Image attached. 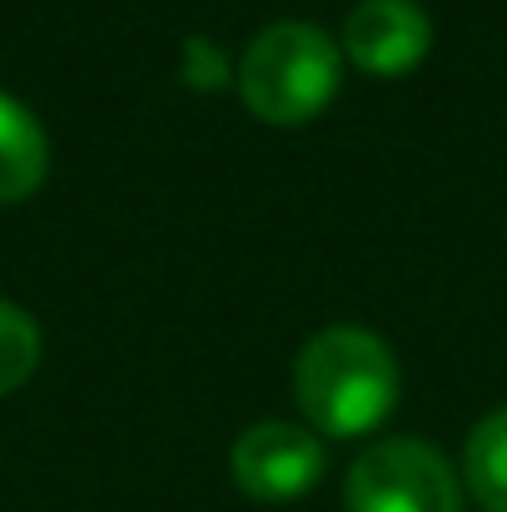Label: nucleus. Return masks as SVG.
<instances>
[{"label": "nucleus", "instance_id": "nucleus-7", "mask_svg": "<svg viewBox=\"0 0 507 512\" xmlns=\"http://www.w3.org/2000/svg\"><path fill=\"white\" fill-rule=\"evenodd\" d=\"M463 478L473 503L488 512H507V408H493L463 448Z\"/></svg>", "mask_w": 507, "mask_h": 512}, {"label": "nucleus", "instance_id": "nucleus-3", "mask_svg": "<svg viewBox=\"0 0 507 512\" xmlns=\"http://www.w3.org/2000/svg\"><path fill=\"white\" fill-rule=\"evenodd\" d=\"M348 512H463V483L423 438H383L363 448L343 483Z\"/></svg>", "mask_w": 507, "mask_h": 512}, {"label": "nucleus", "instance_id": "nucleus-1", "mask_svg": "<svg viewBox=\"0 0 507 512\" xmlns=\"http://www.w3.org/2000/svg\"><path fill=\"white\" fill-rule=\"evenodd\" d=\"M294 403L324 438L373 433L398 403V358L373 329L329 324L294 358Z\"/></svg>", "mask_w": 507, "mask_h": 512}, {"label": "nucleus", "instance_id": "nucleus-8", "mask_svg": "<svg viewBox=\"0 0 507 512\" xmlns=\"http://www.w3.org/2000/svg\"><path fill=\"white\" fill-rule=\"evenodd\" d=\"M35 368H40V324L20 304L0 299V398L30 383Z\"/></svg>", "mask_w": 507, "mask_h": 512}, {"label": "nucleus", "instance_id": "nucleus-4", "mask_svg": "<svg viewBox=\"0 0 507 512\" xmlns=\"http://www.w3.org/2000/svg\"><path fill=\"white\" fill-rule=\"evenodd\" d=\"M229 473L254 503H294L324 478V443L299 423H254L239 433Z\"/></svg>", "mask_w": 507, "mask_h": 512}, {"label": "nucleus", "instance_id": "nucleus-6", "mask_svg": "<svg viewBox=\"0 0 507 512\" xmlns=\"http://www.w3.org/2000/svg\"><path fill=\"white\" fill-rule=\"evenodd\" d=\"M45 170H50V145L40 120L0 90V204L35 194Z\"/></svg>", "mask_w": 507, "mask_h": 512}, {"label": "nucleus", "instance_id": "nucleus-2", "mask_svg": "<svg viewBox=\"0 0 507 512\" xmlns=\"http://www.w3.org/2000/svg\"><path fill=\"white\" fill-rule=\"evenodd\" d=\"M343 50L304 20H279L259 30L239 60V95L254 120L264 125H304L314 120L338 90Z\"/></svg>", "mask_w": 507, "mask_h": 512}, {"label": "nucleus", "instance_id": "nucleus-5", "mask_svg": "<svg viewBox=\"0 0 507 512\" xmlns=\"http://www.w3.org/2000/svg\"><path fill=\"white\" fill-rule=\"evenodd\" d=\"M433 50V20L418 0H358L343 20V55L368 75H408Z\"/></svg>", "mask_w": 507, "mask_h": 512}]
</instances>
